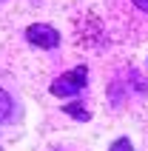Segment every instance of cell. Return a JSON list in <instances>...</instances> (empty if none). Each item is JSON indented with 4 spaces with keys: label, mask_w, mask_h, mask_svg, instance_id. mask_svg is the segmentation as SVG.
<instances>
[{
    "label": "cell",
    "mask_w": 148,
    "mask_h": 151,
    "mask_svg": "<svg viewBox=\"0 0 148 151\" xmlns=\"http://www.w3.org/2000/svg\"><path fill=\"white\" fill-rule=\"evenodd\" d=\"M85 86H88V66H77L71 68V71H66V74H60L54 83L49 86V91L54 94V97H74V94L85 91Z\"/></svg>",
    "instance_id": "6da1fadb"
},
{
    "label": "cell",
    "mask_w": 148,
    "mask_h": 151,
    "mask_svg": "<svg viewBox=\"0 0 148 151\" xmlns=\"http://www.w3.org/2000/svg\"><path fill=\"white\" fill-rule=\"evenodd\" d=\"M26 40L32 43V46H37V49H57L63 37H60V32L54 26H49V23H32L26 29Z\"/></svg>",
    "instance_id": "7a4b0ae2"
},
{
    "label": "cell",
    "mask_w": 148,
    "mask_h": 151,
    "mask_svg": "<svg viewBox=\"0 0 148 151\" xmlns=\"http://www.w3.org/2000/svg\"><path fill=\"white\" fill-rule=\"evenodd\" d=\"M63 111H66L68 117H74L77 123H88L91 120V111L85 109V103H80V100H68L66 106H63Z\"/></svg>",
    "instance_id": "3957f363"
},
{
    "label": "cell",
    "mask_w": 148,
    "mask_h": 151,
    "mask_svg": "<svg viewBox=\"0 0 148 151\" xmlns=\"http://www.w3.org/2000/svg\"><path fill=\"white\" fill-rule=\"evenodd\" d=\"M11 109H14V103H11V97H9L3 88H0V123H6L9 117H11Z\"/></svg>",
    "instance_id": "277c9868"
},
{
    "label": "cell",
    "mask_w": 148,
    "mask_h": 151,
    "mask_svg": "<svg viewBox=\"0 0 148 151\" xmlns=\"http://www.w3.org/2000/svg\"><path fill=\"white\" fill-rule=\"evenodd\" d=\"M108 151H134V145H131V140L128 137H120V140H114L111 143V148Z\"/></svg>",
    "instance_id": "5b68a950"
},
{
    "label": "cell",
    "mask_w": 148,
    "mask_h": 151,
    "mask_svg": "<svg viewBox=\"0 0 148 151\" xmlns=\"http://www.w3.org/2000/svg\"><path fill=\"white\" fill-rule=\"evenodd\" d=\"M137 9H142V12H148V0H131Z\"/></svg>",
    "instance_id": "8992f818"
}]
</instances>
